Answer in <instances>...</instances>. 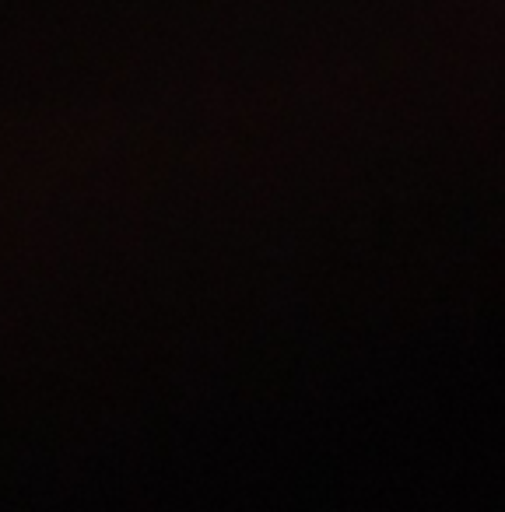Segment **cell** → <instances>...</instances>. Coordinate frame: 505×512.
Wrapping results in <instances>:
<instances>
[]
</instances>
